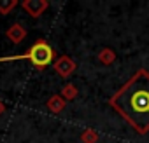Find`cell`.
Segmentation results:
<instances>
[{
    "mask_svg": "<svg viewBox=\"0 0 149 143\" xmlns=\"http://www.w3.org/2000/svg\"><path fill=\"white\" fill-rule=\"evenodd\" d=\"M114 107L139 129H149V75H137L116 98Z\"/></svg>",
    "mask_w": 149,
    "mask_h": 143,
    "instance_id": "cell-1",
    "label": "cell"
},
{
    "mask_svg": "<svg viewBox=\"0 0 149 143\" xmlns=\"http://www.w3.org/2000/svg\"><path fill=\"white\" fill-rule=\"evenodd\" d=\"M54 58V51L44 42V40H39L28 52L25 54H18V56H4L0 58V61H16V59H28L32 65L39 66V68H44L47 65H51Z\"/></svg>",
    "mask_w": 149,
    "mask_h": 143,
    "instance_id": "cell-2",
    "label": "cell"
}]
</instances>
